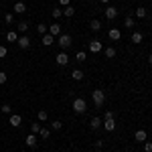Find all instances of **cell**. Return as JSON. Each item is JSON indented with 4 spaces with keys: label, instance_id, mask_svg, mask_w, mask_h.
I'll return each mask as SVG.
<instances>
[{
    "label": "cell",
    "instance_id": "6da1fadb",
    "mask_svg": "<svg viewBox=\"0 0 152 152\" xmlns=\"http://www.w3.org/2000/svg\"><path fill=\"white\" fill-rule=\"evenodd\" d=\"M73 112L75 114H85L87 112V102L83 97H75L73 99Z\"/></svg>",
    "mask_w": 152,
    "mask_h": 152
},
{
    "label": "cell",
    "instance_id": "7a4b0ae2",
    "mask_svg": "<svg viewBox=\"0 0 152 152\" xmlns=\"http://www.w3.org/2000/svg\"><path fill=\"white\" fill-rule=\"evenodd\" d=\"M57 43L61 49H69L71 45H73V39H71V35H67V33H61V35L57 37Z\"/></svg>",
    "mask_w": 152,
    "mask_h": 152
},
{
    "label": "cell",
    "instance_id": "3957f363",
    "mask_svg": "<svg viewBox=\"0 0 152 152\" xmlns=\"http://www.w3.org/2000/svg\"><path fill=\"white\" fill-rule=\"evenodd\" d=\"M91 99H94V104L97 105V107H102L104 102H105V94L102 91V89H95L94 94H91Z\"/></svg>",
    "mask_w": 152,
    "mask_h": 152
},
{
    "label": "cell",
    "instance_id": "277c9868",
    "mask_svg": "<svg viewBox=\"0 0 152 152\" xmlns=\"http://www.w3.org/2000/svg\"><path fill=\"white\" fill-rule=\"evenodd\" d=\"M102 49H104V45H102V41H97V39L89 41V45H87V51H89V53H99Z\"/></svg>",
    "mask_w": 152,
    "mask_h": 152
},
{
    "label": "cell",
    "instance_id": "5b68a950",
    "mask_svg": "<svg viewBox=\"0 0 152 152\" xmlns=\"http://www.w3.org/2000/svg\"><path fill=\"white\" fill-rule=\"evenodd\" d=\"M107 37H110L112 43H118V41L122 39V31H120V28H110V31H107Z\"/></svg>",
    "mask_w": 152,
    "mask_h": 152
},
{
    "label": "cell",
    "instance_id": "8992f818",
    "mask_svg": "<svg viewBox=\"0 0 152 152\" xmlns=\"http://www.w3.org/2000/svg\"><path fill=\"white\" fill-rule=\"evenodd\" d=\"M55 61H57V65H61V67H65L67 63H69V55L65 53V51H61L57 57H55Z\"/></svg>",
    "mask_w": 152,
    "mask_h": 152
},
{
    "label": "cell",
    "instance_id": "52a82bcc",
    "mask_svg": "<svg viewBox=\"0 0 152 152\" xmlns=\"http://www.w3.org/2000/svg\"><path fill=\"white\" fill-rule=\"evenodd\" d=\"M24 144H26L28 148H37V144H39V138H37V134H28V136L24 138Z\"/></svg>",
    "mask_w": 152,
    "mask_h": 152
},
{
    "label": "cell",
    "instance_id": "ba28073f",
    "mask_svg": "<svg viewBox=\"0 0 152 152\" xmlns=\"http://www.w3.org/2000/svg\"><path fill=\"white\" fill-rule=\"evenodd\" d=\"M16 45H18V49H28L31 47V39H28V37L26 35H23V37H18V41H16Z\"/></svg>",
    "mask_w": 152,
    "mask_h": 152
},
{
    "label": "cell",
    "instance_id": "9c48e42d",
    "mask_svg": "<svg viewBox=\"0 0 152 152\" xmlns=\"http://www.w3.org/2000/svg\"><path fill=\"white\" fill-rule=\"evenodd\" d=\"M104 14H105L107 20H114V18L118 16V8H116V6H107V8L104 10Z\"/></svg>",
    "mask_w": 152,
    "mask_h": 152
},
{
    "label": "cell",
    "instance_id": "30bf717a",
    "mask_svg": "<svg viewBox=\"0 0 152 152\" xmlns=\"http://www.w3.org/2000/svg\"><path fill=\"white\" fill-rule=\"evenodd\" d=\"M102 124H104V120H102L99 116H94L91 120H89V128H91V130H99V128H102Z\"/></svg>",
    "mask_w": 152,
    "mask_h": 152
},
{
    "label": "cell",
    "instance_id": "8fae6325",
    "mask_svg": "<svg viewBox=\"0 0 152 152\" xmlns=\"http://www.w3.org/2000/svg\"><path fill=\"white\" fill-rule=\"evenodd\" d=\"M130 41H132V45H140L142 41H144V35H142L140 31H134L132 37H130Z\"/></svg>",
    "mask_w": 152,
    "mask_h": 152
},
{
    "label": "cell",
    "instance_id": "7c38bea8",
    "mask_svg": "<svg viewBox=\"0 0 152 152\" xmlns=\"http://www.w3.org/2000/svg\"><path fill=\"white\" fill-rule=\"evenodd\" d=\"M8 122H10V126H14V128H20V124H23V118L18 116V114H10Z\"/></svg>",
    "mask_w": 152,
    "mask_h": 152
},
{
    "label": "cell",
    "instance_id": "4fadbf2b",
    "mask_svg": "<svg viewBox=\"0 0 152 152\" xmlns=\"http://www.w3.org/2000/svg\"><path fill=\"white\" fill-rule=\"evenodd\" d=\"M63 33V28H61V24L59 23H53L51 26H49V35H53V37H59Z\"/></svg>",
    "mask_w": 152,
    "mask_h": 152
},
{
    "label": "cell",
    "instance_id": "5bb4252c",
    "mask_svg": "<svg viewBox=\"0 0 152 152\" xmlns=\"http://www.w3.org/2000/svg\"><path fill=\"white\" fill-rule=\"evenodd\" d=\"M102 128L107 130V132H114V130H116V120H104Z\"/></svg>",
    "mask_w": 152,
    "mask_h": 152
},
{
    "label": "cell",
    "instance_id": "9a60e30c",
    "mask_svg": "<svg viewBox=\"0 0 152 152\" xmlns=\"http://www.w3.org/2000/svg\"><path fill=\"white\" fill-rule=\"evenodd\" d=\"M41 43H43L45 47H51V45L55 43V37H53V35H49V33H47V35H43V37H41Z\"/></svg>",
    "mask_w": 152,
    "mask_h": 152
},
{
    "label": "cell",
    "instance_id": "2e32d148",
    "mask_svg": "<svg viewBox=\"0 0 152 152\" xmlns=\"http://www.w3.org/2000/svg\"><path fill=\"white\" fill-rule=\"evenodd\" d=\"M134 138H136V142H142V144H144V142L148 140V136H146V130H138V132L134 134Z\"/></svg>",
    "mask_w": 152,
    "mask_h": 152
},
{
    "label": "cell",
    "instance_id": "e0dca14e",
    "mask_svg": "<svg viewBox=\"0 0 152 152\" xmlns=\"http://www.w3.org/2000/svg\"><path fill=\"white\" fill-rule=\"evenodd\" d=\"M12 10L16 12V14H23V12H26V4L24 2H14V8Z\"/></svg>",
    "mask_w": 152,
    "mask_h": 152
},
{
    "label": "cell",
    "instance_id": "ac0fdd59",
    "mask_svg": "<svg viewBox=\"0 0 152 152\" xmlns=\"http://www.w3.org/2000/svg\"><path fill=\"white\" fill-rule=\"evenodd\" d=\"M89 31H94V33H99V31H102V23H99L97 18H94V20L89 23Z\"/></svg>",
    "mask_w": 152,
    "mask_h": 152
},
{
    "label": "cell",
    "instance_id": "d6986e66",
    "mask_svg": "<svg viewBox=\"0 0 152 152\" xmlns=\"http://www.w3.org/2000/svg\"><path fill=\"white\" fill-rule=\"evenodd\" d=\"M37 33H39L41 37H43V35H47V33H49V26H47L45 23H39V24H37Z\"/></svg>",
    "mask_w": 152,
    "mask_h": 152
},
{
    "label": "cell",
    "instance_id": "ffe728a7",
    "mask_svg": "<svg viewBox=\"0 0 152 152\" xmlns=\"http://www.w3.org/2000/svg\"><path fill=\"white\" fill-rule=\"evenodd\" d=\"M71 77H73L75 81H81L85 75H83V71H81V69H73V71H71Z\"/></svg>",
    "mask_w": 152,
    "mask_h": 152
},
{
    "label": "cell",
    "instance_id": "44dd1931",
    "mask_svg": "<svg viewBox=\"0 0 152 152\" xmlns=\"http://www.w3.org/2000/svg\"><path fill=\"white\" fill-rule=\"evenodd\" d=\"M134 16H136V18H146V8H144V6H138V8L134 10Z\"/></svg>",
    "mask_w": 152,
    "mask_h": 152
},
{
    "label": "cell",
    "instance_id": "7402d4cb",
    "mask_svg": "<svg viewBox=\"0 0 152 152\" xmlns=\"http://www.w3.org/2000/svg\"><path fill=\"white\" fill-rule=\"evenodd\" d=\"M6 41H8V43H16V41H18L16 31H8V33H6Z\"/></svg>",
    "mask_w": 152,
    "mask_h": 152
},
{
    "label": "cell",
    "instance_id": "603a6c76",
    "mask_svg": "<svg viewBox=\"0 0 152 152\" xmlns=\"http://www.w3.org/2000/svg\"><path fill=\"white\" fill-rule=\"evenodd\" d=\"M16 31H18V33H26V31H28V23H26V20H20V23L16 24Z\"/></svg>",
    "mask_w": 152,
    "mask_h": 152
},
{
    "label": "cell",
    "instance_id": "cb8c5ba5",
    "mask_svg": "<svg viewBox=\"0 0 152 152\" xmlns=\"http://www.w3.org/2000/svg\"><path fill=\"white\" fill-rule=\"evenodd\" d=\"M124 24H126L128 28H134V26H136V18H134V16H126V18H124Z\"/></svg>",
    "mask_w": 152,
    "mask_h": 152
},
{
    "label": "cell",
    "instance_id": "d4e9b609",
    "mask_svg": "<svg viewBox=\"0 0 152 152\" xmlns=\"http://www.w3.org/2000/svg\"><path fill=\"white\" fill-rule=\"evenodd\" d=\"M104 53H105V57H107V59H114V57H116V47H105Z\"/></svg>",
    "mask_w": 152,
    "mask_h": 152
},
{
    "label": "cell",
    "instance_id": "484cf974",
    "mask_svg": "<svg viewBox=\"0 0 152 152\" xmlns=\"http://www.w3.org/2000/svg\"><path fill=\"white\" fill-rule=\"evenodd\" d=\"M61 128H63V122H61V120H53V122H51V130L59 132Z\"/></svg>",
    "mask_w": 152,
    "mask_h": 152
},
{
    "label": "cell",
    "instance_id": "4316f807",
    "mask_svg": "<svg viewBox=\"0 0 152 152\" xmlns=\"http://www.w3.org/2000/svg\"><path fill=\"white\" fill-rule=\"evenodd\" d=\"M73 14H75V8H73V6H65V10H63V16H67V18H71V16H73Z\"/></svg>",
    "mask_w": 152,
    "mask_h": 152
},
{
    "label": "cell",
    "instance_id": "83f0119b",
    "mask_svg": "<svg viewBox=\"0 0 152 152\" xmlns=\"http://www.w3.org/2000/svg\"><path fill=\"white\" fill-rule=\"evenodd\" d=\"M37 118H39V122H45V120H49L47 110H39V114H37Z\"/></svg>",
    "mask_w": 152,
    "mask_h": 152
},
{
    "label": "cell",
    "instance_id": "f1b7e54d",
    "mask_svg": "<svg viewBox=\"0 0 152 152\" xmlns=\"http://www.w3.org/2000/svg\"><path fill=\"white\" fill-rule=\"evenodd\" d=\"M39 136H41L43 140H47L49 136H51V130H49V128H45V126H43V128H41V132H39Z\"/></svg>",
    "mask_w": 152,
    "mask_h": 152
},
{
    "label": "cell",
    "instance_id": "f546056e",
    "mask_svg": "<svg viewBox=\"0 0 152 152\" xmlns=\"http://www.w3.org/2000/svg\"><path fill=\"white\" fill-rule=\"evenodd\" d=\"M51 14H53V18H61V16H63V10H61L59 6H55V8L51 10Z\"/></svg>",
    "mask_w": 152,
    "mask_h": 152
},
{
    "label": "cell",
    "instance_id": "4dcf8cb0",
    "mask_svg": "<svg viewBox=\"0 0 152 152\" xmlns=\"http://www.w3.org/2000/svg\"><path fill=\"white\" fill-rule=\"evenodd\" d=\"M4 23H6V24L14 23V14H12V12H6V14H4Z\"/></svg>",
    "mask_w": 152,
    "mask_h": 152
},
{
    "label": "cell",
    "instance_id": "1f68e13d",
    "mask_svg": "<svg viewBox=\"0 0 152 152\" xmlns=\"http://www.w3.org/2000/svg\"><path fill=\"white\" fill-rule=\"evenodd\" d=\"M41 128H43V126H41L39 122H35V124L31 126V134H39V132H41Z\"/></svg>",
    "mask_w": 152,
    "mask_h": 152
},
{
    "label": "cell",
    "instance_id": "d6a6232c",
    "mask_svg": "<svg viewBox=\"0 0 152 152\" xmlns=\"http://www.w3.org/2000/svg\"><path fill=\"white\" fill-rule=\"evenodd\" d=\"M0 112H2V114H10L12 107H10L8 104H2V105H0Z\"/></svg>",
    "mask_w": 152,
    "mask_h": 152
},
{
    "label": "cell",
    "instance_id": "836d02e7",
    "mask_svg": "<svg viewBox=\"0 0 152 152\" xmlns=\"http://www.w3.org/2000/svg\"><path fill=\"white\" fill-rule=\"evenodd\" d=\"M85 57H87V53H85V51H77V55H75L77 61H85Z\"/></svg>",
    "mask_w": 152,
    "mask_h": 152
},
{
    "label": "cell",
    "instance_id": "e575fe53",
    "mask_svg": "<svg viewBox=\"0 0 152 152\" xmlns=\"http://www.w3.org/2000/svg\"><path fill=\"white\" fill-rule=\"evenodd\" d=\"M6 55H8V49L4 47V45H0V59H4Z\"/></svg>",
    "mask_w": 152,
    "mask_h": 152
},
{
    "label": "cell",
    "instance_id": "d590c367",
    "mask_svg": "<svg viewBox=\"0 0 152 152\" xmlns=\"http://www.w3.org/2000/svg\"><path fill=\"white\" fill-rule=\"evenodd\" d=\"M6 79H8V75H6L4 71H0V85H4V83H6Z\"/></svg>",
    "mask_w": 152,
    "mask_h": 152
},
{
    "label": "cell",
    "instance_id": "8d00e7d4",
    "mask_svg": "<svg viewBox=\"0 0 152 152\" xmlns=\"http://www.w3.org/2000/svg\"><path fill=\"white\" fill-rule=\"evenodd\" d=\"M104 120H114V112H112V110H107V112L104 114Z\"/></svg>",
    "mask_w": 152,
    "mask_h": 152
},
{
    "label": "cell",
    "instance_id": "74e56055",
    "mask_svg": "<svg viewBox=\"0 0 152 152\" xmlns=\"http://www.w3.org/2000/svg\"><path fill=\"white\" fill-rule=\"evenodd\" d=\"M144 152H152V142H144Z\"/></svg>",
    "mask_w": 152,
    "mask_h": 152
},
{
    "label": "cell",
    "instance_id": "f35d334b",
    "mask_svg": "<svg viewBox=\"0 0 152 152\" xmlns=\"http://www.w3.org/2000/svg\"><path fill=\"white\" fill-rule=\"evenodd\" d=\"M71 0H59V6H69Z\"/></svg>",
    "mask_w": 152,
    "mask_h": 152
},
{
    "label": "cell",
    "instance_id": "ab89813d",
    "mask_svg": "<svg viewBox=\"0 0 152 152\" xmlns=\"http://www.w3.org/2000/svg\"><path fill=\"white\" fill-rule=\"evenodd\" d=\"M102 146H104V140H97V142H95V148H97V150H99Z\"/></svg>",
    "mask_w": 152,
    "mask_h": 152
},
{
    "label": "cell",
    "instance_id": "60d3db41",
    "mask_svg": "<svg viewBox=\"0 0 152 152\" xmlns=\"http://www.w3.org/2000/svg\"><path fill=\"white\" fill-rule=\"evenodd\" d=\"M148 63H150V65H152V55H148Z\"/></svg>",
    "mask_w": 152,
    "mask_h": 152
},
{
    "label": "cell",
    "instance_id": "b9f144b4",
    "mask_svg": "<svg viewBox=\"0 0 152 152\" xmlns=\"http://www.w3.org/2000/svg\"><path fill=\"white\" fill-rule=\"evenodd\" d=\"M102 2H104V4H107V2H110V0H102Z\"/></svg>",
    "mask_w": 152,
    "mask_h": 152
},
{
    "label": "cell",
    "instance_id": "7bdbcfd3",
    "mask_svg": "<svg viewBox=\"0 0 152 152\" xmlns=\"http://www.w3.org/2000/svg\"><path fill=\"white\" fill-rule=\"evenodd\" d=\"M150 26H152V23H150Z\"/></svg>",
    "mask_w": 152,
    "mask_h": 152
}]
</instances>
